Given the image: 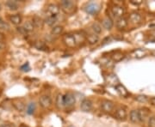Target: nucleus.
<instances>
[{"label":"nucleus","instance_id":"1","mask_svg":"<svg viewBox=\"0 0 155 127\" xmlns=\"http://www.w3.org/2000/svg\"><path fill=\"white\" fill-rule=\"evenodd\" d=\"M61 7L66 14H72L76 10V4L73 1L63 0L61 2Z\"/></svg>","mask_w":155,"mask_h":127},{"label":"nucleus","instance_id":"2","mask_svg":"<svg viewBox=\"0 0 155 127\" xmlns=\"http://www.w3.org/2000/svg\"><path fill=\"white\" fill-rule=\"evenodd\" d=\"M84 11L86 13L93 16L98 13V11H100V5L97 3L90 2V3H87L86 5L84 6Z\"/></svg>","mask_w":155,"mask_h":127},{"label":"nucleus","instance_id":"3","mask_svg":"<svg viewBox=\"0 0 155 127\" xmlns=\"http://www.w3.org/2000/svg\"><path fill=\"white\" fill-rule=\"evenodd\" d=\"M63 42L69 48H73L77 45V42L75 40V38H74V35L72 34V33L65 34L64 37H63Z\"/></svg>","mask_w":155,"mask_h":127},{"label":"nucleus","instance_id":"4","mask_svg":"<svg viewBox=\"0 0 155 127\" xmlns=\"http://www.w3.org/2000/svg\"><path fill=\"white\" fill-rule=\"evenodd\" d=\"M64 102H65V106L67 108H71L73 106L75 105V102H76V99H75V96L74 94L71 93V92H68L67 94L64 95Z\"/></svg>","mask_w":155,"mask_h":127},{"label":"nucleus","instance_id":"5","mask_svg":"<svg viewBox=\"0 0 155 127\" xmlns=\"http://www.w3.org/2000/svg\"><path fill=\"white\" fill-rule=\"evenodd\" d=\"M114 107H115V105L111 100H104L101 102V108L106 113H111L114 110Z\"/></svg>","mask_w":155,"mask_h":127},{"label":"nucleus","instance_id":"6","mask_svg":"<svg viewBox=\"0 0 155 127\" xmlns=\"http://www.w3.org/2000/svg\"><path fill=\"white\" fill-rule=\"evenodd\" d=\"M48 17H57L60 13V7L55 4H50L47 8Z\"/></svg>","mask_w":155,"mask_h":127},{"label":"nucleus","instance_id":"7","mask_svg":"<svg viewBox=\"0 0 155 127\" xmlns=\"http://www.w3.org/2000/svg\"><path fill=\"white\" fill-rule=\"evenodd\" d=\"M39 104L42 108L48 109L52 106V100L48 95H41L39 99Z\"/></svg>","mask_w":155,"mask_h":127},{"label":"nucleus","instance_id":"8","mask_svg":"<svg viewBox=\"0 0 155 127\" xmlns=\"http://www.w3.org/2000/svg\"><path fill=\"white\" fill-rule=\"evenodd\" d=\"M111 12L114 15V17H116L118 19V18L123 17V15L125 14V10L122 6L114 5L111 9Z\"/></svg>","mask_w":155,"mask_h":127},{"label":"nucleus","instance_id":"9","mask_svg":"<svg viewBox=\"0 0 155 127\" xmlns=\"http://www.w3.org/2000/svg\"><path fill=\"white\" fill-rule=\"evenodd\" d=\"M127 110H126L124 107H119V108L116 111L115 117H116L117 119H119V120L124 121V120L127 119Z\"/></svg>","mask_w":155,"mask_h":127},{"label":"nucleus","instance_id":"10","mask_svg":"<svg viewBox=\"0 0 155 127\" xmlns=\"http://www.w3.org/2000/svg\"><path fill=\"white\" fill-rule=\"evenodd\" d=\"M80 108L81 110L84 113H88L92 109V102L91 100L89 99H84L82 100L81 104H80Z\"/></svg>","mask_w":155,"mask_h":127},{"label":"nucleus","instance_id":"11","mask_svg":"<svg viewBox=\"0 0 155 127\" xmlns=\"http://www.w3.org/2000/svg\"><path fill=\"white\" fill-rule=\"evenodd\" d=\"M74 35V38H75V40L77 42V44H83L84 42L87 40V36L86 34L84 33V32H75L73 33Z\"/></svg>","mask_w":155,"mask_h":127},{"label":"nucleus","instance_id":"12","mask_svg":"<svg viewBox=\"0 0 155 127\" xmlns=\"http://www.w3.org/2000/svg\"><path fill=\"white\" fill-rule=\"evenodd\" d=\"M128 20L132 23H134V24H137V23H140L142 20V17L140 16V14L138 13V12H133L129 15V17H128Z\"/></svg>","mask_w":155,"mask_h":127},{"label":"nucleus","instance_id":"13","mask_svg":"<svg viewBox=\"0 0 155 127\" xmlns=\"http://www.w3.org/2000/svg\"><path fill=\"white\" fill-rule=\"evenodd\" d=\"M102 25L103 27L105 28L106 30H111L113 26H114V22L113 20L110 17H106L103 21H102Z\"/></svg>","mask_w":155,"mask_h":127},{"label":"nucleus","instance_id":"14","mask_svg":"<svg viewBox=\"0 0 155 127\" xmlns=\"http://www.w3.org/2000/svg\"><path fill=\"white\" fill-rule=\"evenodd\" d=\"M127 23H128V22H127V20L125 17L118 18V19L116 20V28H118V29H120V30H122V29H124L125 28H127Z\"/></svg>","mask_w":155,"mask_h":127},{"label":"nucleus","instance_id":"15","mask_svg":"<svg viewBox=\"0 0 155 127\" xmlns=\"http://www.w3.org/2000/svg\"><path fill=\"white\" fill-rule=\"evenodd\" d=\"M139 111V117H140V121L144 122L147 118H148L149 116V110L146 107L140 108Z\"/></svg>","mask_w":155,"mask_h":127},{"label":"nucleus","instance_id":"16","mask_svg":"<svg viewBox=\"0 0 155 127\" xmlns=\"http://www.w3.org/2000/svg\"><path fill=\"white\" fill-rule=\"evenodd\" d=\"M132 56L135 59H142L147 56V52L143 49H135L132 52Z\"/></svg>","mask_w":155,"mask_h":127},{"label":"nucleus","instance_id":"17","mask_svg":"<svg viewBox=\"0 0 155 127\" xmlns=\"http://www.w3.org/2000/svg\"><path fill=\"white\" fill-rule=\"evenodd\" d=\"M129 119L132 123H139L140 121V117H139V111L138 110H132L129 113Z\"/></svg>","mask_w":155,"mask_h":127},{"label":"nucleus","instance_id":"18","mask_svg":"<svg viewBox=\"0 0 155 127\" xmlns=\"http://www.w3.org/2000/svg\"><path fill=\"white\" fill-rule=\"evenodd\" d=\"M55 105L58 109H62L65 106V102H64V95L62 94H59L56 97Z\"/></svg>","mask_w":155,"mask_h":127},{"label":"nucleus","instance_id":"19","mask_svg":"<svg viewBox=\"0 0 155 127\" xmlns=\"http://www.w3.org/2000/svg\"><path fill=\"white\" fill-rule=\"evenodd\" d=\"M88 43L90 45H95L96 43L98 42L99 40V36L96 33H90L89 35H87V40Z\"/></svg>","mask_w":155,"mask_h":127},{"label":"nucleus","instance_id":"20","mask_svg":"<svg viewBox=\"0 0 155 127\" xmlns=\"http://www.w3.org/2000/svg\"><path fill=\"white\" fill-rule=\"evenodd\" d=\"M116 90L119 94L122 95V97H127L128 96V92H127V88H125L122 84H117L116 86Z\"/></svg>","mask_w":155,"mask_h":127},{"label":"nucleus","instance_id":"21","mask_svg":"<svg viewBox=\"0 0 155 127\" xmlns=\"http://www.w3.org/2000/svg\"><path fill=\"white\" fill-rule=\"evenodd\" d=\"M9 19H10V21H11L14 25H19V24H21V22H22V17H21L20 15H18V14L11 15V17H9Z\"/></svg>","mask_w":155,"mask_h":127},{"label":"nucleus","instance_id":"22","mask_svg":"<svg viewBox=\"0 0 155 127\" xmlns=\"http://www.w3.org/2000/svg\"><path fill=\"white\" fill-rule=\"evenodd\" d=\"M111 59H113L114 62H120V61H122L123 59H124V54L121 52H119V51H117V52H115L112 55H111Z\"/></svg>","mask_w":155,"mask_h":127},{"label":"nucleus","instance_id":"23","mask_svg":"<svg viewBox=\"0 0 155 127\" xmlns=\"http://www.w3.org/2000/svg\"><path fill=\"white\" fill-rule=\"evenodd\" d=\"M13 106H14V107L17 109V111H19V112H22V111L25 110V107H26V106L24 104V102L22 101V100H16L14 103H13Z\"/></svg>","mask_w":155,"mask_h":127},{"label":"nucleus","instance_id":"24","mask_svg":"<svg viewBox=\"0 0 155 127\" xmlns=\"http://www.w3.org/2000/svg\"><path fill=\"white\" fill-rule=\"evenodd\" d=\"M22 28L25 29V31H26L27 33H29V32L33 31L34 28H35V27L33 22H30V21H28V22H26L23 25H22Z\"/></svg>","mask_w":155,"mask_h":127},{"label":"nucleus","instance_id":"25","mask_svg":"<svg viewBox=\"0 0 155 127\" xmlns=\"http://www.w3.org/2000/svg\"><path fill=\"white\" fill-rule=\"evenodd\" d=\"M5 5L11 11H17L19 8V5H18L17 1H7Z\"/></svg>","mask_w":155,"mask_h":127},{"label":"nucleus","instance_id":"26","mask_svg":"<svg viewBox=\"0 0 155 127\" xmlns=\"http://www.w3.org/2000/svg\"><path fill=\"white\" fill-rule=\"evenodd\" d=\"M63 30H64V28H63L62 26H59V25H57V26L53 27L52 30H51V33H52L53 35H55V36H57V35H60L61 33H62Z\"/></svg>","mask_w":155,"mask_h":127},{"label":"nucleus","instance_id":"27","mask_svg":"<svg viewBox=\"0 0 155 127\" xmlns=\"http://www.w3.org/2000/svg\"><path fill=\"white\" fill-rule=\"evenodd\" d=\"M45 22L50 27H53L57 22V17H47Z\"/></svg>","mask_w":155,"mask_h":127},{"label":"nucleus","instance_id":"28","mask_svg":"<svg viewBox=\"0 0 155 127\" xmlns=\"http://www.w3.org/2000/svg\"><path fill=\"white\" fill-rule=\"evenodd\" d=\"M35 102H30L28 106H27V113H28V115H32L34 114V113H35Z\"/></svg>","mask_w":155,"mask_h":127},{"label":"nucleus","instance_id":"29","mask_svg":"<svg viewBox=\"0 0 155 127\" xmlns=\"http://www.w3.org/2000/svg\"><path fill=\"white\" fill-rule=\"evenodd\" d=\"M91 28H92L93 32H94L96 34H99V33H102V26H101L100 24H98V23H97V22H94V23L92 24Z\"/></svg>","mask_w":155,"mask_h":127},{"label":"nucleus","instance_id":"30","mask_svg":"<svg viewBox=\"0 0 155 127\" xmlns=\"http://www.w3.org/2000/svg\"><path fill=\"white\" fill-rule=\"evenodd\" d=\"M34 23V25H35V28H41L42 27V23H43V22H42V20L40 18V17H35L33 18V22H32Z\"/></svg>","mask_w":155,"mask_h":127},{"label":"nucleus","instance_id":"31","mask_svg":"<svg viewBox=\"0 0 155 127\" xmlns=\"http://www.w3.org/2000/svg\"><path fill=\"white\" fill-rule=\"evenodd\" d=\"M0 29H3V30H9V29H10V25H9L7 22L0 20Z\"/></svg>","mask_w":155,"mask_h":127},{"label":"nucleus","instance_id":"32","mask_svg":"<svg viewBox=\"0 0 155 127\" xmlns=\"http://www.w3.org/2000/svg\"><path fill=\"white\" fill-rule=\"evenodd\" d=\"M136 100H138L140 102H146L147 100V97L146 95H138L136 97Z\"/></svg>","mask_w":155,"mask_h":127},{"label":"nucleus","instance_id":"33","mask_svg":"<svg viewBox=\"0 0 155 127\" xmlns=\"http://www.w3.org/2000/svg\"><path fill=\"white\" fill-rule=\"evenodd\" d=\"M148 125L150 127H155V117H151L148 120Z\"/></svg>","mask_w":155,"mask_h":127},{"label":"nucleus","instance_id":"34","mask_svg":"<svg viewBox=\"0 0 155 127\" xmlns=\"http://www.w3.org/2000/svg\"><path fill=\"white\" fill-rule=\"evenodd\" d=\"M130 3L134 5H140L142 4V1L141 0H131Z\"/></svg>","mask_w":155,"mask_h":127},{"label":"nucleus","instance_id":"35","mask_svg":"<svg viewBox=\"0 0 155 127\" xmlns=\"http://www.w3.org/2000/svg\"><path fill=\"white\" fill-rule=\"evenodd\" d=\"M21 70L23 71H28L30 70V68H29V65H28V63H27V64H25L24 65H22V66L21 67Z\"/></svg>","mask_w":155,"mask_h":127},{"label":"nucleus","instance_id":"36","mask_svg":"<svg viewBox=\"0 0 155 127\" xmlns=\"http://www.w3.org/2000/svg\"><path fill=\"white\" fill-rule=\"evenodd\" d=\"M17 30L20 32L21 33H22V34H26L27 33V32L25 31V29L22 28V27H19V28H17Z\"/></svg>","mask_w":155,"mask_h":127},{"label":"nucleus","instance_id":"37","mask_svg":"<svg viewBox=\"0 0 155 127\" xmlns=\"http://www.w3.org/2000/svg\"><path fill=\"white\" fill-rule=\"evenodd\" d=\"M0 127H13L11 125H9V124H4V125H1Z\"/></svg>","mask_w":155,"mask_h":127},{"label":"nucleus","instance_id":"38","mask_svg":"<svg viewBox=\"0 0 155 127\" xmlns=\"http://www.w3.org/2000/svg\"><path fill=\"white\" fill-rule=\"evenodd\" d=\"M4 39H5V36H4V34L0 32V41H1V40H4Z\"/></svg>","mask_w":155,"mask_h":127},{"label":"nucleus","instance_id":"39","mask_svg":"<svg viewBox=\"0 0 155 127\" xmlns=\"http://www.w3.org/2000/svg\"><path fill=\"white\" fill-rule=\"evenodd\" d=\"M151 54L153 56V57H155V51H153V52H151Z\"/></svg>","mask_w":155,"mask_h":127},{"label":"nucleus","instance_id":"40","mask_svg":"<svg viewBox=\"0 0 155 127\" xmlns=\"http://www.w3.org/2000/svg\"><path fill=\"white\" fill-rule=\"evenodd\" d=\"M2 10V6H1V5H0V11Z\"/></svg>","mask_w":155,"mask_h":127},{"label":"nucleus","instance_id":"41","mask_svg":"<svg viewBox=\"0 0 155 127\" xmlns=\"http://www.w3.org/2000/svg\"><path fill=\"white\" fill-rule=\"evenodd\" d=\"M20 127H27V126H25V125H21Z\"/></svg>","mask_w":155,"mask_h":127},{"label":"nucleus","instance_id":"42","mask_svg":"<svg viewBox=\"0 0 155 127\" xmlns=\"http://www.w3.org/2000/svg\"><path fill=\"white\" fill-rule=\"evenodd\" d=\"M0 49H1V46H0Z\"/></svg>","mask_w":155,"mask_h":127}]
</instances>
